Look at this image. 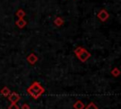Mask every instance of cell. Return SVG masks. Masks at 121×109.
Masks as SVG:
<instances>
[{"label": "cell", "mask_w": 121, "mask_h": 109, "mask_svg": "<svg viewBox=\"0 0 121 109\" xmlns=\"http://www.w3.org/2000/svg\"><path fill=\"white\" fill-rule=\"evenodd\" d=\"M16 15L19 17V19H20V18H24V16H25V11H24L23 9H19V10L16 12Z\"/></svg>", "instance_id": "8992f818"}, {"label": "cell", "mask_w": 121, "mask_h": 109, "mask_svg": "<svg viewBox=\"0 0 121 109\" xmlns=\"http://www.w3.org/2000/svg\"><path fill=\"white\" fill-rule=\"evenodd\" d=\"M43 92V89L41 87V85L38 82H34L29 88H28V93L34 98L37 99L38 97H40Z\"/></svg>", "instance_id": "6da1fadb"}, {"label": "cell", "mask_w": 121, "mask_h": 109, "mask_svg": "<svg viewBox=\"0 0 121 109\" xmlns=\"http://www.w3.org/2000/svg\"><path fill=\"white\" fill-rule=\"evenodd\" d=\"M16 25H17L20 28H22V27H24L26 25V22L23 18H20V19H18V20L16 21Z\"/></svg>", "instance_id": "277c9868"}, {"label": "cell", "mask_w": 121, "mask_h": 109, "mask_svg": "<svg viewBox=\"0 0 121 109\" xmlns=\"http://www.w3.org/2000/svg\"><path fill=\"white\" fill-rule=\"evenodd\" d=\"M36 61H37V58H36V57H35L33 54H31V55L28 57V62H29V63H31V64H34Z\"/></svg>", "instance_id": "52a82bcc"}, {"label": "cell", "mask_w": 121, "mask_h": 109, "mask_svg": "<svg viewBox=\"0 0 121 109\" xmlns=\"http://www.w3.org/2000/svg\"><path fill=\"white\" fill-rule=\"evenodd\" d=\"M54 23H55V25L56 26H61L62 24H63V20L60 18V17H57L56 19H55V21H54Z\"/></svg>", "instance_id": "5b68a950"}, {"label": "cell", "mask_w": 121, "mask_h": 109, "mask_svg": "<svg viewBox=\"0 0 121 109\" xmlns=\"http://www.w3.org/2000/svg\"><path fill=\"white\" fill-rule=\"evenodd\" d=\"M97 17H98L102 22H104V21H106V20L109 18V13H108V11H107L106 9H101V10L98 12Z\"/></svg>", "instance_id": "3957f363"}, {"label": "cell", "mask_w": 121, "mask_h": 109, "mask_svg": "<svg viewBox=\"0 0 121 109\" xmlns=\"http://www.w3.org/2000/svg\"><path fill=\"white\" fill-rule=\"evenodd\" d=\"M75 53L78 55V57L79 58V60L82 61V62L86 61V60L90 57V53H89L87 50H85L84 48L80 47V46L75 49Z\"/></svg>", "instance_id": "7a4b0ae2"}, {"label": "cell", "mask_w": 121, "mask_h": 109, "mask_svg": "<svg viewBox=\"0 0 121 109\" xmlns=\"http://www.w3.org/2000/svg\"><path fill=\"white\" fill-rule=\"evenodd\" d=\"M75 108H77V109H82L83 108V105H82V103L80 101H78L77 103H75Z\"/></svg>", "instance_id": "ba28073f"}]
</instances>
